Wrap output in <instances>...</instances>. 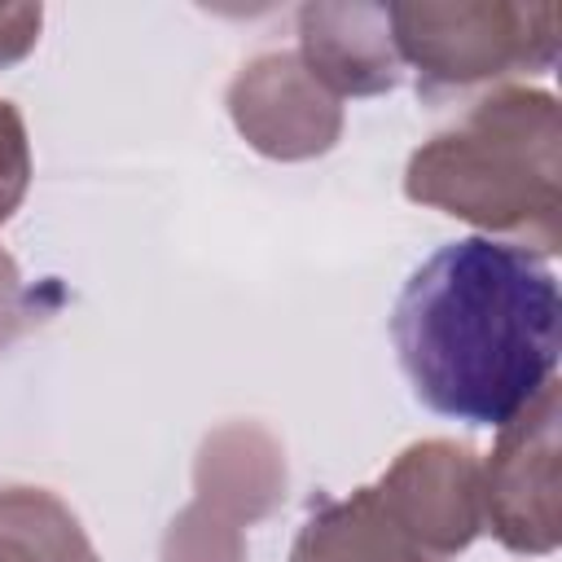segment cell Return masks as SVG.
Here are the masks:
<instances>
[{
    "mask_svg": "<svg viewBox=\"0 0 562 562\" xmlns=\"http://www.w3.org/2000/svg\"><path fill=\"white\" fill-rule=\"evenodd\" d=\"M391 347L422 408L505 426L558 382V277L509 241H448L408 272L391 307Z\"/></svg>",
    "mask_w": 562,
    "mask_h": 562,
    "instance_id": "6da1fadb",
    "label": "cell"
},
{
    "mask_svg": "<svg viewBox=\"0 0 562 562\" xmlns=\"http://www.w3.org/2000/svg\"><path fill=\"white\" fill-rule=\"evenodd\" d=\"M404 198L479 228V237L553 259L562 250L558 97L527 83L474 97L457 123L408 154Z\"/></svg>",
    "mask_w": 562,
    "mask_h": 562,
    "instance_id": "7a4b0ae2",
    "label": "cell"
},
{
    "mask_svg": "<svg viewBox=\"0 0 562 562\" xmlns=\"http://www.w3.org/2000/svg\"><path fill=\"white\" fill-rule=\"evenodd\" d=\"M391 35L422 101L483 97L558 66L562 9L553 0H404L391 4Z\"/></svg>",
    "mask_w": 562,
    "mask_h": 562,
    "instance_id": "3957f363",
    "label": "cell"
},
{
    "mask_svg": "<svg viewBox=\"0 0 562 562\" xmlns=\"http://www.w3.org/2000/svg\"><path fill=\"white\" fill-rule=\"evenodd\" d=\"M483 531L509 553L544 558L562 544V395L549 382L522 413L496 426L479 461Z\"/></svg>",
    "mask_w": 562,
    "mask_h": 562,
    "instance_id": "277c9868",
    "label": "cell"
},
{
    "mask_svg": "<svg viewBox=\"0 0 562 562\" xmlns=\"http://www.w3.org/2000/svg\"><path fill=\"white\" fill-rule=\"evenodd\" d=\"M237 136L272 162H312L342 140V101L294 48H268L237 66L224 92Z\"/></svg>",
    "mask_w": 562,
    "mask_h": 562,
    "instance_id": "5b68a950",
    "label": "cell"
},
{
    "mask_svg": "<svg viewBox=\"0 0 562 562\" xmlns=\"http://www.w3.org/2000/svg\"><path fill=\"white\" fill-rule=\"evenodd\" d=\"M378 501L430 562H452L483 531L479 452L457 439H417L373 479Z\"/></svg>",
    "mask_w": 562,
    "mask_h": 562,
    "instance_id": "8992f818",
    "label": "cell"
},
{
    "mask_svg": "<svg viewBox=\"0 0 562 562\" xmlns=\"http://www.w3.org/2000/svg\"><path fill=\"white\" fill-rule=\"evenodd\" d=\"M294 53L338 101L382 97L404 79V61L391 35V4L312 0L299 9Z\"/></svg>",
    "mask_w": 562,
    "mask_h": 562,
    "instance_id": "52a82bcc",
    "label": "cell"
},
{
    "mask_svg": "<svg viewBox=\"0 0 562 562\" xmlns=\"http://www.w3.org/2000/svg\"><path fill=\"white\" fill-rule=\"evenodd\" d=\"M290 487L285 448L263 422H224L202 435L193 457V501L250 527L281 509Z\"/></svg>",
    "mask_w": 562,
    "mask_h": 562,
    "instance_id": "ba28073f",
    "label": "cell"
},
{
    "mask_svg": "<svg viewBox=\"0 0 562 562\" xmlns=\"http://www.w3.org/2000/svg\"><path fill=\"white\" fill-rule=\"evenodd\" d=\"M290 562H430V558L391 518L373 483H364L347 496L312 501L290 544Z\"/></svg>",
    "mask_w": 562,
    "mask_h": 562,
    "instance_id": "9c48e42d",
    "label": "cell"
},
{
    "mask_svg": "<svg viewBox=\"0 0 562 562\" xmlns=\"http://www.w3.org/2000/svg\"><path fill=\"white\" fill-rule=\"evenodd\" d=\"M0 562H101L75 509L31 483L0 487Z\"/></svg>",
    "mask_w": 562,
    "mask_h": 562,
    "instance_id": "30bf717a",
    "label": "cell"
},
{
    "mask_svg": "<svg viewBox=\"0 0 562 562\" xmlns=\"http://www.w3.org/2000/svg\"><path fill=\"white\" fill-rule=\"evenodd\" d=\"M158 562H246V531L202 501L176 509L158 540Z\"/></svg>",
    "mask_w": 562,
    "mask_h": 562,
    "instance_id": "8fae6325",
    "label": "cell"
},
{
    "mask_svg": "<svg viewBox=\"0 0 562 562\" xmlns=\"http://www.w3.org/2000/svg\"><path fill=\"white\" fill-rule=\"evenodd\" d=\"M31 171H35V158H31L26 119L13 101L0 97V228L22 206V198L31 189Z\"/></svg>",
    "mask_w": 562,
    "mask_h": 562,
    "instance_id": "7c38bea8",
    "label": "cell"
},
{
    "mask_svg": "<svg viewBox=\"0 0 562 562\" xmlns=\"http://www.w3.org/2000/svg\"><path fill=\"white\" fill-rule=\"evenodd\" d=\"M35 321V307H31V290L22 281V268L18 259L0 246V351H9Z\"/></svg>",
    "mask_w": 562,
    "mask_h": 562,
    "instance_id": "4fadbf2b",
    "label": "cell"
},
{
    "mask_svg": "<svg viewBox=\"0 0 562 562\" xmlns=\"http://www.w3.org/2000/svg\"><path fill=\"white\" fill-rule=\"evenodd\" d=\"M40 31H44L40 4H0V70L31 57L40 44Z\"/></svg>",
    "mask_w": 562,
    "mask_h": 562,
    "instance_id": "5bb4252c",
    "label": "cell"
}]
</instances>
